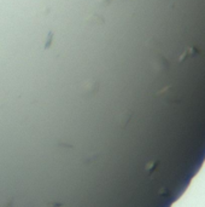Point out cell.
Segmentation results:
<instances>
[{"instance_id": "6da1fadb", "label": "cell", "mask_w": 205, "mask_h": 207, "mask_svg": "<svg viewBox=\"0 0 205 207\" xmlns=\"http://www.w3.org/2000/svg\"><path fill=\"white\" fill-rule=\"evenodd\" d=\"M98 90H99V82H98V80L91 78V79H87V80L81 82L78 91H80V95L82 97L89 98L93 97L98 92Z\"/></svg>"}, {"instance_id": "7a4b0ae2", "label": "cell", "mask_w": 205, "mask_h": 207, "mask_svg": "<svg viewBox=\"0 0 205 207\" xmlns=\"http://www.w3.org/2000/svg\"><path fill=\"white\" fill-rule=\"evenodd\" d=\"M86 23L91 24V26H101V24H105V20L101 15H99L97 12L89 15L86 18Z\"/></svg>"}, {"instance_id": "3957f363", "label": "cell", "mask_w": 205, "mask_h": 207, "mask_svg": "<svg viewBox=\"0 0 205 207\" xmlns=\"http://www.w3.org/2000/svg\"><path fill=\"white\" fill-rule=\"evenodd\" d=\"M133 116V111L131 110H124L118 118V122H119V126L121 127H126L129 122V120L131 119Z\"/></svg>"}, {"instance_id": "277c9868", "label": "cell", "mask_w": 205, "mask_h": 207, "mask_svg": "<svg viewBox=\"0 0 205 207\" xmlns=\"http://www.w3.org/2000/svg\"><path fill=\"white\" fill-rule=\"evenodd\" d=\"M52 40H53V32H48L47 34V38H46V41H45V46H43V50H47V49H50L51 47V45H52Z\"/></svg>"}, {"instance_id": "5b68a950", "label": "cell", "mask_w": 205, "mask_h": 207, "mask_svg": "<svg viewBox=\"0 0 205 207\" xmlns=\"http://www.w3.org/2000/svg\"><path fill=\"white\" fill-rule=\"evenodd\" d=\"M111 1L112 0H98V2H99L100 6H108V5H110Z\"/></svg>"}]
</instances>
